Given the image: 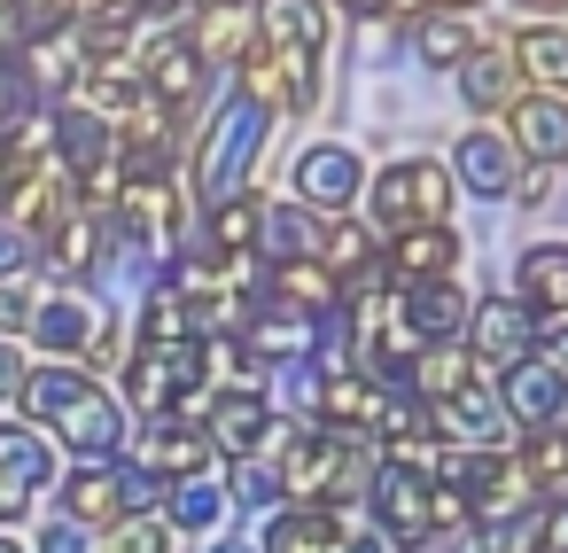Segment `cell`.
I'll list each match as a JSON object with an SVG mask.
<instances>
[{
    "label": "cell",
    "instance_id": "cell-1",
    "mask_svg": "<svg viewBox=\"0 0 568 553\" xmlns=\"http://www.w3.org/2000/svg\"><path fill=\"white\" fill-rule=\"evenodd\" d=\"M17 398H24V413H32L40 429H55L79 460H118V452H125V413H118V398H110L87 366H32Z\"/></svg>",
    "mask_w": 568,
    "mask_h": 553
},
{
    "label": "cell",
    "instance_id": "cell-2",
    "mask_svg": "<svg viewBox=\"0 0 568 553\" xmlns=\"http://www.w3.org/2000/svg\"><path fill=\"white\" fill-rule=\"evenodd\" d=\"M366 475H374V467H366L335 429H296V436L281 444V460H273V483H281L288 506H335V514H343V499H358Z\"/></svg>",
    "mask_w": 568,
    "mask_h": 553
},
{
    "label": "cell",
    "instance_id": "cell-3",
    "mask_svg": "<svg viewBox=\"0 0 568 553\" xmlns=\"http://www.w3.org/2000/svg\"><path fill=\"white\" fill-rule=\"evenodd\" d=\"M366 203H374V227L382 234H413V227H444L459 188L444 172V157H389L374 180H366Z\"/></svg>",
    "mask_w": 568,
    "mask_h": 553
},
{
    "label": "cell",
    "instance_id": "cell-4",
    "mask_svg": "<svg viewBox=\"0 0 568 553\" xmlns=\"http://www.w3.org/2000/svg\"><path fill=\"white\" fill-rule=\"evenodd\" d=\"M366 499H374V530L397 537V553H420L444 522H459V506L436 491V475H420L413 460H382L366 475Z\"/></svg>",
    "mask_w": 568,
    "mask_h": 553
},
{
    "label": "cell",
    "instance_id": "cell-5",
    "mask_svg": "<svg viewBox=\"0 0 568 553\" xmlns=\"http://www.w3.org/2000/svg\"><path fill=\"white\" fill-rule=\"evenodd\" d=\"M265 133H273V125L226 94V110H219V118H211V133L195 141V195H203L211 211H219L226 195H250L257 157H265Z\"/></svg>",
    "mask_w": 568,
    "mask_h": 553
},
{
    "label": "cell",
    "instance_id": "cell-6",
    "mask_svg": "<svg viewBox=\"0 0 568 553\" xmlns=\"http://www.w3.org/2000/svg\"><path fill=\"white\" fill-rule=\"evenodd\" d=\"M203 374H211V351L203 343H141L133 366H125V398L149 421H164V413H180V398L203 390Z\"/></svg>",
    "mask_w": 568,
    "mask_h": 553
},
{
    "label": "cell",
    "instance_id": "cell-7",
    "mask_svg": "<svg viewBox=\"0 0 568 553\" xmlns=\"http://www.w3.org/2000/svg\"><path fill=\"white\" fill-rule=\"evenodd\" d=\"M335 32V9L327 0H250V40L265 56H296V63H320Z\"/></svg>",
    "mask_w": 568,
    "mask_h": 553
},
{
    "label": "cell",
    "instance_id": "cell-8",
    "mask_svg": "<svg viewBox=\"0 0 568 553\" xmlns=\"http://www.w3.org/2000/svg\"><path fill=\"white\" fill-rule=\"evenodd\" d=\"M358 195H366V164H358L351 141H312V149L296 157V203H304V211L343 219Z\"/></svg>",
    "mask_w": 568,
    "mask_h": 553
},
{
    "label": "cell",
    "instance_id": "cell-9",
    "mask_svg": "<svg viewBox=\"0 0 568 553\" xmlns=\"http://www.w3.org/2000/svg\"><path fill=\"white\" fill-rule=\"evenodd\" d=\"M110 219H118V234L125 242H141L149 258H180V188L172 180H125L118 188V203H110Z\"/></svg>",
    "mask_w": 568,
    "mask_h": 553
},
{
    "label": "cell",
    "instance_id": "cell-10",
    "mask_svg": "<svg viewBox=\"0 0 568 553\" xmlns=\"http://www.w3.org/2000/svg\"><path fill=\"white\" fill-rule=\"evenodd\" d=\"M459 102L475 118H506L521 102V71H514V40L506 32H483L467 56H459Z\"/></svg>",
    "mask_w": 568,
    "mask_h": 553
},
{
    "label": "cell",
    "instance_id": "cell-11",
    "mask_svg": "<svg viewBox=\"0 0 568 553\" xmlns=\"http://www.w3.org/2000/svg\"><path fill=\"white\" fill-rule=\"evenodd\" d=\"M195 429L211 436V452L257 460L265 436H273V398H265V390H211V413H203Z\"/></svg>",
    "mask_w": 568,
    "mask_h": 553
},
{
    "label": "cell",
    "instance_id": "cell-12",
    "mask_svg": "<svg viewBox=\"0 0 568 553\" xmlns=\"http://www.w3.org/2000/svg\"><path fill=\"white\" fill-rule=\"evenodd\" d=\"M420 413H428V436H444L452 452H498L506 444V413H498V398L483 382H467L459 398H436Z\"/></svg>",
    "mask_w": 568,
    "mask_h": 553
},
{
    "label": "cell",
    "instance_id": "cell-13",
    "mask_svg": "<svg viewBox=\"0 0 568 553\" xmlns=\"http://www.w3.org/2000/svg\"><path fill=\"white\" fill-rule=\"evenodd\" d=\"M48 475H55L48 436L24 421H0V522H17L32 506V491H48Z\"/></svg>",
    "mask_w": 568,
    "mask_h": 553
},
{
    "label": "cell",
    "instance_id": "cell-14",
    "mask_svg": "<svg viewBox=\"0 0 568 553\" xmlns=\"http://www.w3.org/2000/svg\"><path fill=\"white\" fill-rule=\"evenodd\" d=\"M382 273L389 289H420V281H452L459 273V234L452 227H413L382 242Z\"/></svg>",
    "mask_w": 568,
    "mask_h": 553
},
{
    "label": "cell",
    "instance_id": "cell-15",
    "mask_svg": "<svg viewBox=\"0 0 568 553\" xmlns=\"http://www.w3.org/2000/svg\"><path fill=\"white\" fill-rule=\"evenodd\" d=\"M382 405H389V390H382L374 374H320V382H312V413H320V421H327L343 444L374 436Z\"/></svg>",
    "mask_w": 568,
    "mask_h": 553
},
{
    "label": "cell",
    "instance_id": "cell-16",
    "mask_svg": "<svg viewBox=\"0 0 568 553\" xmlns=\"http://www.w3.org/2000/svg\"><path fill=\"white\" fill-rule=\"evenodd\" d=\"M133 467H141V475H156V483H164V475L180 483V475H195V467H211V436H203L195 421H180V413H164V421H149V429L133 436Z\"/></svg>",
    "mask_w": 568,
    "mask_h": 553
},
{
    "label": "cell",
    "instance_id": "cell-17",
    "mask_svg": "<svg viewBox=\"0 0 568 553\" xmlns=\"http://www.w3.org/2000/svg\"><path fill=\"white\" fill-rule=\"evenodd\" d=\"M506 149L529 157V164H545V172H560V164H568V102L521 94V102L506 110Z\"/></svg>",
    "mask_w": 568,
    "mask_h": 553
},
{
    "label": "cell",
    "instance_id": "cell-18",
    "mask_svg": "<svg viewBox=\"0 0 568 553\" xmlns=\"http://www.w3.org/2000/svg\"><path fill=\"white\" fill-rule=\"evenodd\" d=\"M514 304L537 320H568V242H529L514 258Z\"/></svg>",
    "mask_w": 568,
    "mask_h": 553
},
{
    "label": "cell",
    "instance_id": "cell-19",
    "mask_svg": "<svg viewBox=\"0 0 568 553\" xmlns=\"http://www.w3.org/2000/svg\"><path fill=\"white\" fill-rule=\"evenodd\" d=\"M452 188H467V195H483V203H498L506 188H514V172H521V157L506 149V133H459V149H452Z\"/></svg>",
    "mask_w": 568,
    "mask_h": 553
},
{
    "label": "cell",
    "instance_id": "cell-20",
    "mask_svg": "<svg viewBox=\"0 0 568 553\" xmlns=\"http://www.w3.org/2000/svg\"><path fill=\"white\" fill-rule=\"evenodd\" d=\"M32 258H40L55 281H87V273L102 265V219L71 203V211H63V219H55V227L32 242Z\"/></svg>",
    "mask_w": 568,
    "mask_h": 553
},
{
    "label": "cell",
    "instance_id": "cell-21",
    "mask_svg": "<svg viewBox=\"0 0 568 553\" xmlns=\"http://www.w3.org/2000/svg\"><path fill=\"white\" fill-rule=\"evenodd\" d=\"M141 79H149V94H156L164 110H195L203 87H211V71H203V56H195L187 40H156V48H141Z\"/></svg>",
    "mask_w": 568,
    "mask_h": 553
},
{
    "label": "cell",
    "instance_id": "cell-22",
    "mask_svg": "<svg viewBox=\"0 0 568 553\" xmlns=\"http://www.w3.org/2000/svg\"><path fill=\"white\" fill-rule=\"evenodd\" d=\"M529 351V312L514 296H483L467 304V359H490V366H514Z\"/></svg>",
    "mask_w": 568,
    "mask_h": 553
},
{
    "label": "cell",
    "instance_id": "cell-23",
    "mask_svg": "<svg viewBox=\"0 0 568 553\" xmlns=\"http://www.w3.org/2000/svg\"><path fill=\"white\" fill-rule=\"evenodd\" d=\"M498 413H514L521 429H552V421H560V374L521 351V359L498 374Z\"/></svg>",
    "mask_w": 568,
    "mask_h": 553
},
{
    "label": "cell",
    "instance_id": "cell-24",
    "mask_svg": "<svg viewBox=\"0 0 568 553\" xmlns=\"http://www.w3.org/2000/svg\"><path fill=\"white\" fill-rule=\"evenodd\" d=\"M118 514H125V467H110V460H79V467L63 475V522L102 530V522H118Z\"/></svg>",
    "mask_w": 568,
    "mask_h": 553
},
{
    "label": "cell",
    "instance_id": "cell-25",
    "mask_svg": "<svg viewBox=\"0 0 568 553\" xmlns=\"http://www.w3.org/2000/svg\"><path fill=\"white\" fill-rule=\"evenodd\" d=\"M475 40H483V32H475V17H459V9H420V17L405 24V48H413L420 71H459V56H467Z\"/></svg>",
    "mask_w": 568,
    "mask_h": 553
},
{
    "label": "cell",
    "instance_id": "cell-26",
    "mask_svg": "<svg viewBox=\"0 0 568 553\" xmlns=\"http://www.w3.org/2000/svg\"><path fill=\"white\" fill-rule=\"evenodd\" d=\"M506 40H514V71H521V87L568 102V32H560V24H521V32H506Z\"/></svg>",
    "mask_w": 568,
    "mask_h": 553
},
{
    "label": "cell",
    "instance_id": "cell-27",
    "mask_svg": "<svg viewBox=\"0 0 568 553\" xmlns=\"http://www.w3.org/2000/svg\"><path fill=\"white\" fill-rule=\"evenodd\" d=\"M257 553H343V514L335 506H281L265 522Z\"/></svg>",
    "mask_w": 568,
    "mask_h": 553
},
{
    "label": "cell",
    "instance_id": "cell-28",
    "mask_svg": "<svg viewBox=\"0 0 568 553\" xmlns=\"http://www.w3.org/2000/svg\"><path fill=\"white\" fill-rule=\"evenodd\" d=\"M467 382H475V359H467V343H428V351H413V359H405V398H413V405L459 398Z\"/></svg>",
    "mask_w": 568,
    "mask_h": 553
},
{
    "label": "cell",
    "instance_id": "cell-29",
    "mask_svg": "<svg viewBox=\"0 0 568 553\" xmlns=\"http://www.w3.org/2000/svg\"><path fill=\"white\" fill-rule=\"evenodd\" d=\"M180 40L203 56V71H211V63H242V56H250V0H219V9H195V24H187Z\"/></svg>",
    "mask_w": 568,
    "mask_h": 553
},
{
    "label": "cell",
    "instance_id": "cell-30",
    "mask_svg": "<svg viewBox=\"0 0 568 553\" xmlns=\"http://www.w3.org/2000/svg\"><path fill=\"white\" fill-rule=\"evenodd\" d=\"M32 335H40L48 351H63V359H71V351H94V343H102V312H94L87 296H40V304H32Z\"/></svg>",
    "mask_w": 568,
    "mask_h": 553
},
{
    "label": "cell",
    "instance_id": "cell-31",
    "mask_svg": "<svg viewBox=\"0 0 568 553\" xmlns=\"http://www.w3.org/2000/svg\"><path fill=\"white\" fill-rule=\"evenodd\" d=\"M164 522H172V530H195V537H211V530L226 522V475H219V467H195V475H180V483L164 491Z\"/></svg>",
    "mask_w": 568,
    "mask_h": 553
},
{
    "label": "cell",
    "instance_id": "cell-32",
    "mask_svg": "<svg viewBox=\"0 0 568 553\" xmlns=\"http://www.w3.org/2000/svg\"><path fill=\"white\" fill-rule=\"evenodd\" d=\"M257 250H265V265L320 258V211H304V203H273V211L257 219Z\"/></svg>",
    "mask_w": 568,
    "mask_h": 553
},
{
    "label": "cell",
    "instance_id": "cell-33",
    "mask_svg": "<svg viewBox=\"0 0 568 553\" xmlns=\"http://www.w3.org/2000/svg\"><path fill=\"white\" fill-rule=\"evenodd\" d=\"M382 258V242L358 227V219H320V265L335 273V281H351V273H366Z\"/></svg>",
    "mask_w": 568,
    "mask_h": 553
},
{
    "label": "cell",
    "instance_id": "cell-34",
    "mask_svg": "<svg viewBox=\"0 0 568 553\" xmlns=\"http://www.w3.org/2000/svg\"><path fill=\"white\" fill-rule=\"evenodd\" d=\"M514 460H521V475H529L537 491H552V499H568V429H529Z\"/></svg>",
    "mask_w": 568,
    "mask_h": 553
},
{
    "label": "cell",
    "instance_id": "cell-35",
    "mask_svg": "<svg viewBox=\"0 0 568 553\" xmlns=\"http://www.w3.org/2000/svg\"><path fill=\"white\" fill-rule=\"evenodd\" d=\"M141 343H203L195 304H187V296H172V289H156V296L141 304Z\"/></svg>",
    "mask_w": 568,
    "mask_h": 553
},
{
    "label": "cell",
    "instance_id": "cell-36",
    "mask_svg": "<svg viewBox=\"0 0 568 553\" xmlns=\"http://www.w3.org/2000/svg\"><path fill=\"white\" fill-rule=\"evenodd\" d=\"M94 553H172V522L164 514H118V522H102Z\"/></svg>",
    "mask_w": 568,
    "mask_h": 553
},
{
    "label": "cell",
    "instance_id": "cell-37",
    "mask_svg": "<svg viewBox=\"0 0 568 553\" xmlns=\"http://www.w3.org/2000/svg\"><path fill=\"white\" fill-rule=\"evenodd\" d=\"M156 9H172V0H71V32H79V24H102V32H133V24H149Z\"/></svg>",
    "mask_w": 568,
    "mask_h": 553
},
{
    "label": "cell",
    "instance_id": "cell-38",
    "mask_svg": "<svg viewBox=\"0 0 568 553\" xmlns=\"http://www.w3.org/2000/svg\"><path fill=\"white\" fill-rule=\"evenodd\" d=\"M529 553H568V499H545L529 514Z\"/></svg>",
    "mask_w": 568,
    "mask_h": 553
},
{
    "label": "cell",
    "instance_id": "cell-39",
    "mask_svg": "<svg viewBox=\"0 0 568 553\" xmlns=\"http://www.w3.org/2000/svg\"><path fill=\"white\" fill-rule=\"evenodd\" d=\"M529 359H545V366L568 382V320H537V328H529Z\"/></svg>",
    "mask_w": 568,
    "mask_h": 553
},
{
    "label": "cell",
    "instance_id": "cell-40",
    "mask_svg": "<svg viewBox=\"0 0 568 553\" xmlns=\"http://www.w3.org/2000/svg\"><path fill=\"white\" fill-rule=\"evenodd\" d=\"M226 499H250V506H273V499H281V483H273V467H257V460H242V467H234V483H226Z\"/></svg>",
    "mask_w": 568,
    "mask_h": 553
},
{
    "label": "cell",
    "instance_id": "cell-41",
    "mask_svg": "<svg viewBox=\"0 0 568 553\" xmlns=\"http://www.w3.org/2000/svg\"><path fill=\"white\" fill-rule=\"evenodd\" d=\"M32 304H40L32 289H17V281H0V335H24V328H32Z\"/></svg>",
    "mask_w": 568,
    "mask_h": 553
},
{
    "label": "cell",
    "instance_id": "cell-42",
    "mask_svg": "<svg viewBox=\"0 0 568 553\" xmlns=\"http://www.w3.org/2000/svg\"><path fill=\"white\" fill-rule=\"evenodd\" d=\"M24 265H32V242H24V234H17L9 219H0V281H17Z\"/></svg>",
    "mask_w": 568,
    "mask_h": 553
},
{
    "label": "cell",
    "instance_id": "cell-43",
    "mask_svg": "<svg viewBox=\"0 0 568 553\" xmlns=\"http://www.w3.org/2000/svg\"><path fill=\"white\" fill-rule=\"evenodd\" d=\"M40 553H94V537H87L79 522H48V537H40Z\"/></svg>",
    "mask_w": 568,
    "mask_h": 553
},
{
    "label": "cell",
    "instance_id": "cell-44",
    "mask_svg": "<svg viewBox=\"0 0 568 553\" xmlns=\"http://www.w3.org/2000/svg\"><path fill=\"white\" fill-rule=\"evenodd\" d=\"M506 195H521V203L537 211V203L552 195V172H545V164H529V172H514V188H506Z\"/></svg>",
    "mask_w": 568,
    "mask_h": 553
},
{
    "label": "cell",
    "instance_id": "cell-45",
    "mask_svg": "<svg viewBox=\"0 0 568 553\" xmlns=\"http://www.w3.org/2000/svg\"><path fill=\"white\" fill-rule=\"evenodd\" d=\"M24 390V359H17V343L0 335V398H17Z\"/></svg>",
    "mask_w": 568,
    "mask_h": 553
},
{
    "label": "cell",
    "instance_id": "cell-46",
    "mask_svg": "<svg viewBox=\"0 0 568 553\" xmlns=\"http://www.w3.org/2000/svg\"><path fill=\"white\" fill-rule=\"evenodd\" d=\"M514 9H521L529 24H552V17H568V0H514Z\"/></svg>",
    "mask_w": 568,
    "mask_h": 553
},
{
    "label": "cell",
    "instance_id": "cell-47",
    "mask_svg": "<svg viewBox=\"0 0 568 553\" xmlns=\"http://www.w3.org/2000/svg\"><path fill=\"white\" fill-rule=\"evenodd\" d=\"M327 9H343V17H382L389 0H327Z\"/></svg>",
    "mask_w": 568,
    "mask_h": 553
},
{
    "label": "cell",
    "instance_id": "cell-48",
    "mask_svg": "<svg viewBox=\"0 0 568 553\" xmlns=\"http://www.w3.org/2000/svg\"><path fill=\"white\" fill-rule=\"evenodd\" d=\"M420 9H436V0H389V9H382V17H397V24H413Z\"/></svg>",
    "mask_w": 568,
    "mask_h": 553
},
{
    "label": "cell",
    "instance_id": "cell-49",
    "mask_svg": "<svg viewBox=\"0 0 568 553\" xmlns=\"http://www.w3.org/2000/svg\"><path fill=\"white\" fill-rule=\"evenodd\" d=\"M343 553H382V537H343Z\"/></svg>",
    "mask_w": 568,
    "mask_h": 553
},
{
    "label": "cell",
    "instance_id": "cell-50",
    "mask_svg": "<svg viewBox=\"0 0 568 553\" xmlns=\"http://www.w3.org/2000/svg\"><path fill=\"white\" fill-rule=\"evenodd\" d=\"M211 553H257V537H234V545H211Z\"/></svg>",
    "mask_w": 568,
    "mask_h": 553
},
{
    "label": "cell",
    "instance_id": "cell-51",
    "mask_svg": "<svg viewBox=\"0 0 568 553\" xmlns=\"http://www.w3.org/2000/svg\"><path fill=\"white\" fill-rule=\"evenodd\" d=\"M436 9H459V17H475V9H483V0H436Z\"/></svg>",
    "mask_w": 568,
    "mask_h": 553
},
{
    "label": "cell",
    "instance_id": "cell-52",
    "mask_svg": "<svg viewBox=\"0 0 568 553\" xmlns=\"http://www.w3.org/2000/svg\"><path fill=\"white\" fill-rule=\"evenodd\" d=\"M552 429H568V382H560V421H552Z\"/></svg>",
    "mask_w": 568,
    "mask_h": 553
},
{
    "label": "cell",
    "instance_id": "cell-53",
    "mask_svg": "<svg viewBox=\"0 0 568 553\" xmlns=\"http://www.w3.org/2000/svg\"><path fill=\"white\" fill-rule=\"evenodd\" d=\"M0 553H24V545H17V537H0Z\"/></svg>",
    "mask_w": 568,
    "mask_h": 553
},
{
    "label": "cell",
    "instance_id": "cell-54",
    "mask_svg": "<svg viewBox=\"0 0 568 553\" xmlns=\"http://www.w3.org/2000/svg\"><path fill=\"white\" fill-rule=\"evenodd\" d=\"M195 9H219V0H195Z\"/></svg>",
    "mask_w": 568,
    "mask_h": 553
},
{
    "label": "cell",
    "instance_id": "cell-55",
    "mask_svg": "<svg viewBox=\"0 0 568 553\" xmlns=\"http://www.w3.org/2000/svg\"><path fill=\"white\" fill-rule=\"evenodd\" d=\"M0 188H9V180H0Z\"/></svg>",
    "mask_w": 568,
    "mask_h": 553
}]
</instances>
